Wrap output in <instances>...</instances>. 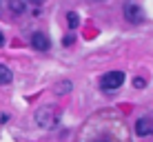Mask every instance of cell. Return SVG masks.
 Masks as SVG:
<instances>
[{
  "instance_id": "5bb4252c",
  "label": "cell",
  "mask_w": 153,
  "mask_h": 142,
  "mask_svg": "<svg viewBox=\"0 0 153 142\" xmlns=\"http://www.w3.org/2000/svg\"><path fill=\"white\" fill-rule=\"evenodd\" d=\"M4 2H7V0H0V4H2V7H7V4H4ZM0 13H2V9H0Z\"/></svg>"
},
{
  "instance_id": "52a82bcc",
  "label": "cell",
  "mask_w": 153,
  "mask_h": 142,
  "mask_svg": "<svg viewBox=\"0 0 153 142\" xmlns=\"http://www.w3.org/2000/svg\"><path fill=\"white\" fill-rule=\"evenodd\" d=\"M31 47H33L36 51H49L51 40L47 38V33H42V31H36V33L31 36Z\"/></svg>"
},
{
  "instance_id": "4fadbf2b",
  "label": "cell",
  "mask_w": 153,
  "mask_h": 142,
  "mask_svg": "<svg viewBox=\"0 0 153 142\" xmlns=\"http://www.w3.org/2000/svg\"><path fill=\"white\" fill-rule=\"evenodd\" d=\"M2 45H4V33L0 31V47H2Z\"/></svg>"
},
{
  "instance_id": "277c9868",
  "label": "cell",
  "mask_w": 153,
  "mask_h": 142,
  "mask_svg": "<svg viewBox=\"0 0 153 142\" xmlns=\"http://www.w3.org/2000/svg\"><path fill=\"white\" fill-rule=\"evenodd\" d=\"M122 85H124V73L122 71H109V73H104V76L100 78V89H102L104 93L118 91Z\"/></svg>"
},
{
  "instance_id": "8992f818",
  "label": "cell",
  "mask_w": 153,
  "mask_h": 142,
  "mask_svg": "<svg viewBox=\"0 0 153 142\" xmlns=\"http://www.w3.org/2000/svg\"><path fill=\"white\" fill-rule=\"evenodd\" d=\"M135 135H140V138H149V135H153V115L151 113H146V115H142V118L135 120Z\"/></svg>"
},
{
  "instance_id": "30bf717a",
  "label": "cell",
  "mask_w": 153,
  "mask_h": 142,
  "mask_svg": "<svg viewBox=\"0 0 153 142\" xmlns=\"http://www.w3.org/2000/svg\"><path fill=\"white\" fill-rule=\"evenodd\" d=\"M67 25H69L71 29H78L80 27V16H78L76 11H69L67 13Z\"/></svg>"
},
{
  "instance_id": "9c48e42d",
  "label": "cell",
  "mask_w": 153,
  "mask_h": 142,
  "mask_svg": "<svg viewBox=\"0 0 153 142\" xmlns=\"http://www.w3.org/2000/svg\"><path fill=\"white\" fill-rule=\"evenodd\" d=\"M71 89H73V82H71V80H62V82H56L53 93H58V96H65V93H69Z\"/></svg>"
},
{
  "instance_id": "7a4b0ae2",
  "label": "cell",
  "mask_w": 153,
  "mask_h": 142,
  "mask_svg": "<svg viewBox=\"0 0 153 142\" xmlns=\"http://www.w3.org/2000/svg\"><path fill=\"white\" fill-rule=\"evenodd\" d=\"M60 118H62V113H60V109L58 107H51V104H45V107H40V109H36V113H33V120H36V124H38L40 129H56L58 124H60Z\"/></svg>"
},
{
  "instance_id": "3957f363",
  "label": "cell",
  "mask_w": 153,
  "mask_h": 142,
  "mask_svg": "<svg viewBox=\"0 0 153 142\" xmlns=\"http://www.w3.org/2000/svg\"><path fill=\"white\" fill-rule=\"evenodd\" d=\"M9 11L13 16H38L40 13V2L38 0H9L7 2Z\"/></svg>"
},
{
  "instance_id": "8fae6325",
  "label": "cell",
  "mask_w": 153,
  "mask_h": 142,
  "mask_svg": "<svg viewBox=\"0 0 153 142\" xmlns=\"http://www.w3.org/2000/svg\"><path fill=\"white\" fill-rule=\"evenodd\" d=\"M133 87H135V89H144V87H146V78H140V76L133 78Z\"/></svg>"
},
{
  "instance_id": "5b68a950",
  "label": "cell",
  "mask_w": 153,
  "mask_h": 142,
  "mask_svg": "<svg viewBox=\"0 0 153 142\" xmlns=\"http://www.w3.org/2000/svg\"><path fill=\"white\" fill-rule=\"evenodd\" d=\"M122 13H124V20H129L131 25H140V22H144V20H146L144 9H142L138 2H124Z\"/></svg>"
},
{
  "instance_id": "7c38bea8",
  "label": "cell",
  "mask_w": 153,
  "mask_h": 142,
  "mask_svg": "<svg viewBox=\"0 0 153 142\" xmlns=\"http://www.w3.org/2000/svg\"><path fill=\"white\" fill-rule=\"evenodd\" d=\"M73 40H76V36H73V33H67L65 38H62V45H65V47H71Z\"/></svg>"
},
{
  "instance_id": "6da1fadb",
  "label": "cell",
  "mask_w": 153,
  "mask_h": 142,
  "mask_svg": "<svg viewBox=\"0 0 153 142\" xmlns=\"http://www.w3.org/2000/svg\"><path fill=\"white\" fill-rule=\"evenodd\" d=\"M78 142H131V135L118 113L100 111L82 124Z\"/></svg>"
},
{
  "instance_id": "ba28073f",
  "label": "cell",
  "mask_w": 153,
  "mask_h": 142,
  "mask_svg": "<svg viewBox=\"0 0 153 142\" xmlns=\"http://www.w3.org/2000/svg\"><path fill=\"white\" fill-rule=\"evenodd\" d=\"M11 80H13L11 69H9L7 65H2V62H0V87H2V85H9Z\"/></svg>"
}]
</instances>
